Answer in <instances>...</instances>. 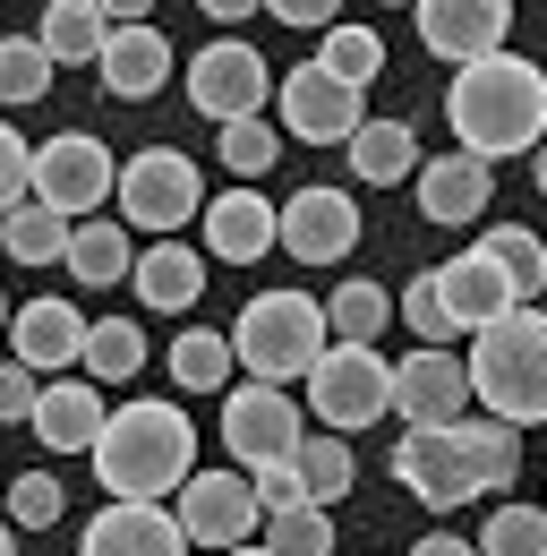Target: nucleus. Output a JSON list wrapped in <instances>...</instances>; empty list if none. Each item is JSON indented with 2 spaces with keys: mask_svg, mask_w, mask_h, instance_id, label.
<instances>
[{
  "mask_svg": "<svg viewBox=\"0 0 547 556\" xmlns=\"http://www.w3.org/2000/svg\"><path fill=\"white\" fill-rule=\"evenodd\" d=\"M445 129L471 163H505V154H539L547 146V70L522 52H487L445 86Z\"/></svg>",
  "mask_w": 547,
  "mask_h": 556,
  "instance_id": "obj_1",
  "label": "nucleus"
},
{
  "mask_svg": "<svg viewBox=\"0 0 547 556\" xmlns=\"http://www.w3.org/2000/svg\"><path fill=\"white\" fill-rule=\"evenodd\" d=\"M198 471V419L180 403H120L103 412V437H94V480L112 488L120 505H163L180 496V480Z\"/></svg>",
  "mask_w": 547,
  "mask_h": 556,
  "instance_id": "obj_2",
  "label": "nucleus"
},
{
  "mask_svg": "<svg viewBox=\"0 0 547 556\" xmlns=\"http://www.w3.org/2000/svg\"><path fill=\"white\" fill-rule=\"evenodd\" d=\"M471 343L479 351L462 359V377H471L479 412L505 419V428L547 419V308H505L496 326H479Z\"/></svg>",
  "mask_w": 547,
  "mask_h": 556,
  "instance_id": "obj_3",
  "label": "nucleus"
},
{
  "mask_svg": "<svg viewBox=\"0 0 547 556\" xmlns=\"http://www.w3.org/2000/svg\"><path fill=\"white\" fill-rule=\"evenodd\" d=\"M326 343H334V334H326V300H308V291H257V300L240 308V326H231V359L249 368V386L308 377Z\"/></svg>",
  "mask_w": 547,
  "mask_h": 556,
  "instance_id": "obj_4",
  "label": "nucleus"
},
{
  "mask_svg": "<svg viewBox=\"0 0 547 556\" xmlns=\"http://www.w3.org/2000/svg\"><path fill=\"white\" fill-rule=\"evenodd\" d=\"M394 412V359L377 343H326L308 368V419H326V437H359Z\"/></svg>",
  "mask_w": 547,
  "mask_h": 556,
  "instance_id": "obj_5",
  "label": "nucleus"
},
{
  "mask_svg": "<svg viewBox=\"0 0 547 556\" xmlns=\"http://www.w3.org/2000/svg\"><path fill=\"white\" fill-rule=\"evenodd\" d=\"M120 189V163H112V146L94 138V129H61V138L35 146V180H26V198L43 214H61V223H94V206Z\"/></svg>",
  "mask_w": 547,
  "mask_h": 556,
  "instance_id": "obj_6",
  "label": "nucleus"
},
{
  "mask_svg": "<svg viewBox=\"0 0 547 556\" xmlns=\"http://www.w3.org/2000/svg\"><path fill=\"white\" fill-rule=\"evenodd\" d=\"M112 198H120V214H129L137 231H180L205 206V180L180 146H137L129 163H120V189Z\"/></svg>",
  "mask_w": 547,
  "mask_h": 556,
  "instance_id": "obj_7",
  "label": "nucleus"
},
{
  "mask_svg": "<svg viewBox=\"0 0 547 556\" xmlns=\"http://www.w3.org/2000/svg\"><path fill=\"white\" fill-rule=\"evenodd\" d=\"M189 103H198L214 129H231V121H266V103H274L266 52H257V43H240V35L205 43L198 61H189Z\"/></svg>",
  "mask_w": 547,
  "mask_h": 556,
  "instance_id": "obj_8",
  "label": "nucleus"
},
{
  "mask_svg": "<svg viewBox=\"0 0 547 556\" xmlns=\"http://www.w3.org/2000/svg\"><path fill=\"white\" fill-rule=\"evenodd\" d=\"M171 522H180V540L189 548H249L257 540V522H266V505H257V488L240 480V471H189L180 496H171Z\"/></svg>",
  "mask_w": 547,
  "mask_h": 556,
  "instance_id": "obj_9",
  "label": "nucleus"
},
{
  "mask_svg": "<svg viewBox=\"0 0 547 556\" xmlns=\"http://www.w3.org/2000/svg\"><path fill=\"white\" fill-rule=\"evenodd\" d=\"M274 121L300 146H351V129L368 121V94L326 77L317 61H300V70H282V86H274Z\"/></svg>",
  "mask_w": 547,
  "mask_h": 556,
  "instance_id": "obj_10",
  "label": "nucleus"
},
{
  "mask_svg": "<svg viewBox=\"0 0 547 556\" xmlns=\"http://www.w3.org/2000/svg\"><path fill=\"white\" fill-rule=\"evenodd\" d=\"M300 437H308V428H300V412H291L282 386H231V403H222V445H231V463H249V471L291 463Z\"/></svg>",
  "mask_w": 547,
  "mask_h": 556,
  "instance_id": "obj_11",
  "label": "nucleus"
},
{
  "mask_svg": "<svg viewBox=\"0 0 547 556\" xmlns=\"http://www.w3.org/2000/svg\"><path fill=\"white\" fill-rule=\"evenodd\" d=\"M274 240L300 257V266H342L351 249H359V206L342 198V189H291V206L274 214Z\"/></svg>",
  "mask_w": 547,
  "mask_h": 556,
  "instance_id": "obj_12",
  "label": "nucleus"
},
{
  "mask_svg": "<svg viewBox=\"0 0 547 556\" xmlns=\"http://www.w3.org/2000/svg\"><path fill=\"white\" fill-rule=\"evenodd\" d=\"M419 43L445 70H471L487 52H513V9L505 0H428L419 9Z\"/></svg>",
  "mask_w": 547,
  "mask_h": 556,
  "instance_id": "obj_13",
  "label": "nucleus"
},
{
  "mask_svg": "<svg viewBox=\"0 0 547 556\" xmlns=\"http://www.w3.org/2000/svg\"><path fill=\"white\" fill-rule=\"evenodd\" d=\"M394 480H403L428 514H454V505H471V496H479L471 463H462V445H454V428H403V445H394Z\"/></svg>",
  "mask_w": 547,
  "mask_h": 556,
  "instance_id": "obj_14",
  "label": "nucleus"
},
{
  "mask_svg": "<svg viewBox=\"0 0 547 556\" xmlns=\"http://www.w3.org/2000/svg\"><path fill=\"white\" fill-rule=\"evenodd\" d=\"M428 282H436V308H445L454 334H479V326H496L505 308H522V291L505 282V266H496L487 249H462V257L428 266Z\"/></svg>",
  "mask_w": 547,
  "mask_h": 556,
  "instance_id": "obj_15",
  "label": "nucleus"
},
{
  "mask_svg": "<svg viewBox=\"0 0 547 556\" xmlns=\"http://www.w3.org/2000/svg\"><path fill=\"white\" fill-rule=\"evenodd\" d=\"M462 403H471V377H462L454 351H410V359H394V412L410 428H454Z\"/></svg>",
  "mask_w": 547,
  "mask_h": 556,
  "instance_id": "obj_16",
  "label": "nucleus"
},
{
  "mask_svg": "<svg viewBox=\"0 0 547 556\" xmlns=\"http://www.w3.org/2000/svg\"><path fill=\"white\" fill-rule=\"evenodd\" d=\"M9 359L35 368V377L77 368V359H86V317H77L68 300H26V308H9Z\"/></svg>",
  "mask_w": 547,
  "mask_h": 556,
  "instance_id": "obj_17",
  "label": "nucleus"
},
{
  "mask_svg": "<svg viewBox=\"0 0 547 556\" xmlns=\"http://www.w3.org/2000/svg\"><path fill=\"white\" fill-rule=\"evenodd\" d=\"M77 556H189L180 540V522H171V505H103L86 531H77Z\"/></svg>",
  "mask_w": 547,
  "mask_h": 556,
  "instance_id": "obj_18",
  "label": "nucleus"
},
{
  "mask_svg": "<svg viewBox=\"0 0 547 556\" xmlns=\"http://www.w3.org/2000/svg\"><path fill=\"white\" fill-rule=\"evenodd\" d=\"M103 94H120V103H145V94H163V77H171V35L163 26H112V43H103Z\"/></svg>",
  "mask_w": 547,
  "mask_h": 556,
  "instance_id": "obj_19",
  "label": "nucleus"
},
{
  "mask_svg": "<svg viewBox=\"0 0 547 556\" xmlns=\"http://www.w3.org/2000/svg\"><path fill=\"white\" fill-rule=\"evenodd\" d=\"M487 206H496V172H487V163H471V154L419 163V214H428V223H479Z\"/></svg>",
  "mask_w": 547,
  "mask_h": 556,
  "instance_id": "obj_20",
  "label": "nucleus"
},
{
  "mask_svg": "<svg viewBox=\"0 0 547 556\" xmlns=\"http://www.w3.org/2000/svg\"><path fill=\"white\" fill-rule=\"evenodd\" d=\"M266 249H274V206L257 189H231L205 206V257L214 266H257Z\"/></svg>",
  "mask_w": 547,
  "mask_h": 556,
  "instance_id": "obj_21",
  "label": "nucleus"
},
{
  "mask_svg": "<svg viewBox=\"0 0 547 556\" xmlns=\"http://www.w3.org/2000/svg\"><path fill=\"white\" fill-rule=\"evenodd\" d=\"M52 454H94V437H103V394L86 386V377H61V386H43V403L26 419Z\"/></svg>",
  "mask_w": 547,
  "mask_h": 556,
  "instance_id": "obj_22",
  "label": "nucleus"
},
{
  "mask_svg": "<svg viewBox=\"0 0 547 556\" xmlns=\"http://www.w3.org/2000/svg\"><path fill=\"white\" fill-rule=\"evenodd\" d=\"M342 154H351V172H359L368 189H394V180H410V172H419V129H410V121H377V112H368V121L351 129V146H342Z\"/></svg>",
  "mask_w": 547,
  "mask_h": 556,
  "instance_id": "obj_23",
  "label": "nucleus"
},
{
  "mask_svg": "<svg viewBox=\"0 0 547 556\" xmlns=\"http://www.w3.org/2000/svg\"><path fill=\"white\" fill-rule=\"evenodd\" d=\"M129 282H137V300H145V308H198L205 257H198V249H180V240H154V249L129 266Z\"/></svg>",
  "mask_w": 547,
  "mask_h": 556,
  "instance_id": "obj_24",
  "label": "nucleus"
},
{
  "mask_svg": "<svg viewBox=\"0 0 547 556\" xmlns=\"http://www.w3.org/2000/svg\"><path fill=\"white\" fill-rule=\"evenodd\" d=\"M77 282H94V291H112V282H129L137 249H129V223L120 214H94V223H77L68 231V257H61Z\"/></svg>",
  "mask_w": 547,
  "mask_h": 556,
  "instance_id": "obj_25",
  "label": "nucleus"
},
{
  "mask_svg": "<svg viewBox=\"0 0 547 556\" xmlns=\"http://www.w3.org/2000/svg\"><path fill=\"white\" fill-rule=\"evenodd\" d=\"M35 43H43V61H52V70H61V61H103L112 17H103V0H52V9H43V26H35Z\"/></svg>",
  "mask_w": 547,
  "mask_h": 556,
  "instance_id": "obj_26",
  "label": "nucleus"
},
{
  "mask_svg": "<svg viewBox=\"0 0 547 556\" xmlns=\"http://www.w3.org/2000/svg\"><path fill=\"white\" fill-rule=\"evenodd\" d=\"M454 445H462V463H471L479 488H513L522 471V428H505V419H454Z\"/></svg>",
  "mask_w": 547,
  "mask_h": 556,
  "instance_id": "obj_27",
  "label": "nucleus"
},
{
  "mask_svg": "<svg viewBox=\"0 0 547 556\" xmlns=\"http://www.w3.org/2000/svg\"><path fill=\"white\" fill-rule=\"evenodd\" d=\"M394 326V291L385 282H334L326 291V334L334 343H377Z\"/></svg>",
  "mask_w": 547,
  "mask_h": 556,
  "instance_id": "obj_28",
  "label": "nucleus"
},
{
  "mask_svg": "<svg viewBox=\"0 0 547 556\" xmlns=\"http://www.w3.org/2000/svg\"><path fill=\"white\" fill-rule=\"evenodd\" d=\"M317 70L368 94V86L385 77V35H377V26H351V17H342V26H326V43H317Z\"/></svg>",
  "mask_w": 547,
  "mask_h": 556,
  "instance_id": "obj_29",
  "label": "nucleus"
},
{
  "mask_svg": "<svg viewBox=\"0 0 547 556\" xmlns=\"http://www.w3.org/2000/svg\"><path fill=\"white\" fill-rule=\"evenodd\" d=\"M137 359H145V334H137V317H94L86 326V386H129Z\"/></svg>",
  "mask_w": 547,
  "mask_h": 556,
  "instance_id": "obj_30",
  "label": "nucleus"
},
{
  "mask_svg": "<svg viewBox=\"0 0 547 556\" xmlns=\"http://www.w3.org/2000/svg\"><path fill=\"white\" fill-rule=\"evenodd\" d=\"M479 249L505 266V282L522 291V308L547 291V240H539V231H522V223H496V231H479Z\"/></svg>",
  "mask_w": 547,
  "mask_h": 556,
  "instance_id": "obj_31",
  "label": "nucleus"
},
{
  "mask_svg": "<svg viewBox=\"0 0 547 556\" xmlns=\"http://www.w3.org/2000/svg\"><path fill=\"white\" fill-rule=\"evenodd\" d=\"M291 463H300L308 505H334L342 488L359 480V454H351V437H326V428H317V437H300V454H291Z\"/></svg>",
  "mask_w": 547,
  "mask_h": 556,
  "instance_id": "obj_32",
  "label": "nucleus"
},
{
  "mask_svg": "<svg viewBox=\"0 0 547 556\" xmlns=\"http://www.w3.org/2000/svg\"><path fill=\"white\" fill-rule=\"evenodd\" d=\"M163 359H171V377H180L189 394H214V386H231V368H240V359H231V334H214V326H189V334L163 351Z\"/></svg>",
  "mask_w": 547,
  "mask_h": 556,
  "instance_id": "obj_33",
  "label": "nucleus"
},
{
  "mask_svg": "<svg viewBox=\"0 0 547 556\" xmlns=\"http://www.w3.org/2000/svg\"><path fill=\"white\" fill-rule=\"evenodd\" d=\"M68 231H77V223H61V214H43L35 198H26V206L0 223V249H9L17 266H61V257H68Z\"/></svg>",
  "mask_w": 547,
  "mask_h": 556,
  "instance_id": "obj_34",
  "label": "nucleus"
},
{
  "mask_svg": "<svg viewBox=\"0 0 547 556\" xmlns=\"http://www.w3.org/2000/svg\"><path fill=\"white\" fill-rule=\"evenodd\" d=\"M471 548L479 556H547V505H496Z\"/></svg>",
  "mask_w": 547,
  "mask_h": 556,
  "instance_id": "obj_35",
  "label": "nucleus"
},
{
  "mask_svg": "<svg viewBox=\"0 0 547 556\" xmlns=\"http://www.w3.org/2000/svg\"><path fill=\"white\" fill-rule=\"evenodd\" d=\"M0 505H9V531H52L68 514V496L52 471H17V480H0Z\"/></svg>",
  "mask_w": 547,
  "mask_h": 556,
  "instance_id": "obj_36",
  "label": "nucleus"
},
{
  "mask_svg": "<svg viewBox=\"0 0 547 556\" xmlns=\"http://www.w3.org/2000/svg\"><path fill=\"white\" fill-rule=\"evenodd\" d=\"M266 556H334L326 505H282V514H266Z\"/></svg>",
  "mask_w": 547,
  "mask_h": 556,
  "instance_id": "obj_37",
  "label": "nucleus"
},
{
  "mask_svg": "<svg viewBox=\"0 0 547 556\" xmlns=\"http://www.w3.org/2000/svg\"><path fill=\"white\" fill-rule=\"evenodd\" d=\"M52 86V61L35 35H0V103H43Z\"/></svg>",
  "mask_w": 547,
  "mask_h": 556,
  "instance_id": "obj_38",
  "label": "nucleus"
},
{
  "mask_svg": "<svg viewBox=\"0 0 547 556\" xmlns=\"http://www.w3.org/2000/svg\"><path fill=\"white\" fill-rule=\"evenodd\" d=\"M214 154H222L240 180H257V172H274V154H282V146H274V121H231Z\"/></svg>",
  "mask_w": 547,
  "mask_h": 556,
  "instance_id": "obj_39",
  "label": "nucleus"
},
{
  "mask_svg": "<svg viewBox=\"0 0 547 556\" xmlns=\"http://www.w3.org/2000/svg\"><path fill=\"white\" fill-rule=\"evenodd\" d=\"M394 317L419 334V351H445V343H454V326H445V308H436V282H428V275H410V291L394 300Z\"/></svg>",
  "mask_w": 547,
  "mask_h": 556,
  "instance_id": "obj_40",
  "label": "nucleus"
},
{
  "mask_svg": "<svg viewBox=\"0 0 547 556\" xmlns=\"http://www.w3.org/2000/svg\"><path fill=\"white\" fill-rule=\"evenodd\" d=\"M26 180H35V146H26L9 121H0V223L26 206Z\"/></svg>",
  "mask_w": 547,
  "mask_h": 556,
  "instance_id": "obj_41",
  "label": "nucleus"
},
{
  "mask_svg": "<svg viewBox=\"0 0 547 556\" xmlns=\"http://www.w3.org/2000/svg\"><path fill=\"white\" fill-rule=\"evenodd\" d=\"M249 488H257V505H266V514H282V505H308L300 463H266V471H249Z\"/></svg>",
  "mask_w": 547,
  "mask_h": 556,
  "instance_id": "obj_42",
  "label": "nucleus"
},
{
  "mask_svg": "<svg viewBox=\"0 0 547 556\" xmlns=\"http://www.w3.org/2000/svg\"><path fill=\"white\" fill-rule=\"evenodd\" d=\"M35 403H43V377L17 368V359H0V419H35Z\"/></svg>",
  "mask_w": 547,
  "mask_h": 556,
  "instance_id": "obj_43",
  "label": "nucleus"
},
{
  "mask_svg": "<svg viewBox=\"0 0 547 556\" xmlns=\"http://www.w3.org/2000/svg\"><path fill=\"white\" fill-rule=\"evenodd\" d=\"M274 17H282V26H300V35H326V26H342L334 0H274Z\"/></svg>",
  "mask_w": 547,
  "mask_h": 556,
  "instance_id": "obj_44",
  "label": "nucleus"
},
{
  "mask_svg": "<svg viewBox=\"0 0 547 556\" xmlns=\"http://www.w3.org/2000/svg\"><path fill=\"white\" fill-rule=\"evenodd\" d=\"M410 556H479V548H471V540H454V531H428Z\"/></svg>",
  "mask_w": 547,
  "mask_h": 556,
  "instance_id": "obj_45",
  "label": "nucleus"
},
{
  "mask_svg": "<svg viewBox=\"0 0 547 556\" xmlns=\"http://www.w3.org/2000/svg\"><path fill=\"white\" fill-rule=\"evenodd\" d=\"M205 17L214 26H240V17H257V0H205Z\"/></svg>",
  "mask_w": 547,
  "mask_h": 556,
  "instance_id": "obj_46",
  "label": "nucleus"
},
{
  "mask_svg": "<svg viewBox=\"0 0 547 556\" xmlns=\"http://www.w3.org/2000/svg\"><path fill=\"white\" fill-rule=\"evenodd\" d=\"M531 180H539V198H547V146H539V154H531Z\"/></svg>",
  "mask_w": 547,
  "mask_h": 556,
  "instance_id": "obj_47",
  "label": "nucleus"
},
{
  "mask_svg": "<svg viewBox=\"0 0 547 556\" xmlns=\"http://www.w3.org/2000/svg\"><path fill=\"white\" fill-rule=\"evenodd\" d=\"M0 556H17V531H9V522H0Z\"/></svg>",
  "mask_w": 547,
  "mask_h": 556,
  "instance_id": "obj_48",
  "label": "nucleus"
},
{
  "mask_svg": "<svg viewBox=\"0 0 547 556\" xmlns=\"http://www.w3.org/2000/svg\"><path fill=\"white\" fill-rule=\"evenodd\" d=\"M222 556H266V540H249V548H222Z\"/></svg>",
  "mask_w": 547,
  "mask_h": 556,
  "instance_id": "obj_49",
  "label": "nucleus"
},
{
  "mask_svg": "<svg viewBox=\"0 0 547 556\" xmlns=\"http://www.w3.org/2000/svg\"><path fill=\"white\" fill-rule=\"evenodd\" d=\"M0 317H9V300H0Z\"/></svg>",
  "mask_w": 547,
  "mask_h": 556,
  "instance_id": "obj_50",
  "label": "nucleus"
}]
</instances>
